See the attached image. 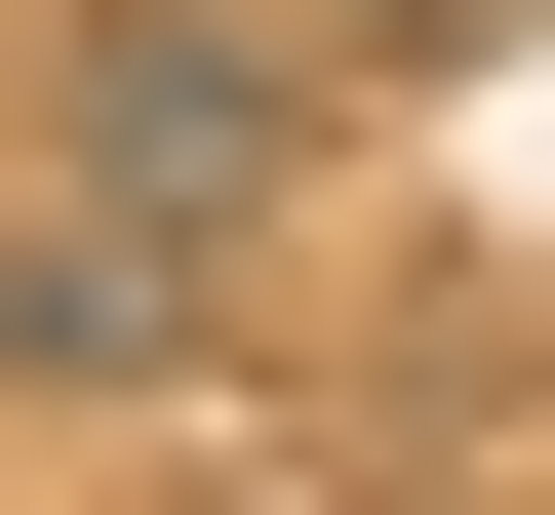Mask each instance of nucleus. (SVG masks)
<instances>
[{
    "instance_id": "f257e3e1",
    "label": "nucleus",
    "mask_w": 555,
    "mask_h": 515,
    "mask_svg": "<svg viewBox=\"0 0 555 515\" xmlns=\"http://www.w3.org/2000/svg\"><path fill=\"white\" fill-rule=\"evenodd\" d=\"M40 159H80V198H159V239H278L318 80H278L238 0H80V40H40Z\"/></svg>"
},
{
    "instance_id": "f03ea898",
    "label": "nucleus",
    "mask_w": 555,
    "mask_h": 515,
    "mask_svg": "<svg viewBox=\"0 0 555 515\" xmlns=\"http://www.w3.org/2000/svg\"><path fill=\"white\" fill-rule=\"evenodd\" d=\"M238 278H278V239H159V198L40 159V198H0V397H198V357H238Z\"/></svg>"
}]
</instances>
